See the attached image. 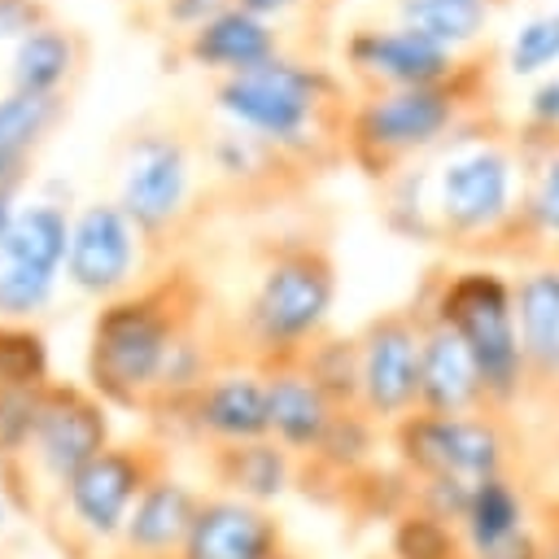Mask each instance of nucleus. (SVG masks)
<instances>
[{
  "label": "nucleus",
  "instance_id": "nucleus-1",
  "mask_svg": "<svg viewBox=\"0 0 559 559\" xmlns=\"http://www.w3.org/2000/svg\"><path fill=\"white\" fill-rule=\"evenodd\" d=\"M502 52L480 44L463 52L459 70L428 87L402 92H354L345 122V162L380 192L397 175L432 162L459 140L502 127Z\"/></svg>",
  "mask_w": 559,
  "mask_h": 559
},
{
  "label": "nucleus",
  "instance_id": "nucleus-2",
  "mask_svg": "<svg viewBox=\"0 0 559 559\" xmlns=\"http://www.w3.org/2000/svg\"><path fill=\"white\" fill-rule=\"evenodd\" d=\"M210 105L223 122L284 148L314 175L345 162V122L354 87L319 61L280 52L266 66L210 83Z\"/></svg>",
  "mask_w": 559,
  "mask_h": 559
},
{
  "label": "nucleus",
  "instance_id": "nucleus-3",
  "mask_svg": "<svg viewBox=\"0 0 559 559\" xmlns=\"http://www.w3.org/2000/svg\"><path fill=\"white\" fill-rule=\"evenodd\" d=\"M201 319L205 288L183 266L153 275L114 301H100L87 328V389L105 406L148 415L175 345Z\"/></svg>",
  "mask_w": 559,
  "mask_h": 559
},
{
  "label": "nucleus",
  "instance_id": "nucleus-4",
  "mask_svg": "<svg viewBox=\"0 0 559 559\" xmlns=\"http://www.w3.org/2000/svg\"><path fill=\"white\" fill-rule=\"evenodd\" d=\"M336 306V258L323 236L293 231L262 245L253 293L227 323L231 345L253 367L297 362L323 332Z\"/></svg>",
  "mask_w": 559,
  "mask_h": 559
},
{
  "label": "nucleus",
  "instance_id": "nucleus-5",
  "mask_svg": "<svg viewBox=\"0 0 559 559\" xmlns=\"http://www.w3.org/2000/svg\"><path fill=\"white\" fill-rule=\"evenodd\" d=\"M454 336L463 341L485 406L498 415H515L524 406V354H520V323H515V280L502 266L467 262V266H437L428 271L424 288L415 293Z\"/></svg>",
  "mask_w": 559,
  "mask_h": 559
},
{
  "label": "nucleus",
  "instance_id": "nucleus-6",
  "mask_svg": "<svg viewBox=\"0 0 559 559\" xmlns=\"http://www.w3.org/2000/svg\"><path fill=\"white\" fill-rule=\"evenodd\" d=\"M201 144L179 122H140L122 140L118 157V205L135 223L148 253H166L197 223L201 205Z\"/></svg>",
  "mask_w": 559,
  "mask_h": 559
},
{
  "label": "nucleus",
  "instance_id": "nucleus-7",
  "mask_svg": "<svg viewBox=\"0 0 559 559\" xmlns=\"http://www.w3.org/2000/svg\"><path fill=\"white\" fill-rule=\"evenodd\" d=\"M166 472L148 441H114L52 493V528L79 559H109L140 493Z\"/></svg>",
  "mask_w": 559,
  "mask_h": 559
},
{
  "label": "nucleus",
  "instance_id": "nucleus-8",
  "mask_svg": "<svg viewBox=\"0 0 559 559\" xmlns=\"http://www.w3.org/2000/svg\"><path fill=\"white\" fill-rule=\"evenodd\" d=\"M393 459L411 480H459L480 485L489 476L515 472L520 437L515 415L476 411V415H424L415 411L393 432Z\"/></svg>",
  "mask_w": 559,
  "mask_h": 559
},
{
  "label": "nucleus",
  "instance_id": "nucleus-9",
  "mask_svg": "<svg viewBox=\"0 0 559 559\" xmlns=\"http://www.w3.org/2000/svg\"><path fill=\"white\" fill-rule=\"evenodd\" d=\"M109 445H114L109 406L87 384L52 380L44 389V397H39L26 454L13 467H0V472L4 476H22L26 485L39 480V489L52 498L74 472H83Z\"/></svg>",
  "mask_w": 559,
  "mask_h": 559
},
{
  "label": "nucleus",
  "instance_id": "nucleus-10",
  "mask_svg": "<svg viewBox=\"0 0 559 559\" xmlns=\"http://www.w3.org/2000/svg\"><path fill=\"white\" fill-rule=\"evenodd\" d=\"M70 253V214L61 201L17 205L0 245V323H31L48 310Z\"/></svg>",
  "mask_w": 559,
  "mask_h": 559
},
{
  "label": "nucleus",
  "instance_id": "nucleus-11",
  "mask_svg": "<svg viewBox=\"0 0 559 559\" xmlns=\"http://www.w3.org/2000/svg\"><path fill=\"white\" fill-rule=\"evenodd\" d=\"M358 411L384 432L419 411V314L393 306L371 314L358 332Z\"/></svg>",
  "mask_w": 559,
  "mask_h": 559
},
{
  "label": "nucleus",
  "instance_id": "nucleus-12",
  "mask_svg": "<svg viewBox=\"0 0 559 559\" xmlns=\"http://www.w3.org/2000/svg\"><path fill=\"white\" fill-rule=\"evenodd\" d=\"M201 157L210 170V192L231 205H249V210H266L275 201L301 197L319 179L310 166H301L284 148L258 140L231 122H218L201 140Z\"/></svg>",
  "mask_w": 559,
  "mask_h": 559
},
{
  "label": "nucleus",
  "instance_id": "nucleus-13",
  "mask_svg": "<svg viewBox=\"0 0 559 559\" xmlns=\"http://www.w3.org/2000/svg\"><path fill=\"white\" fill-rule=\"evenodd\" d=\"M345 57V83L354 92H402V87H428L459 70L463 52H450L432 35L384 22V26H354L341 44Z\"/></svg>",
  "mask_w": 559,
  "mask_h": 559
},
{
  "label": "nucleus",
  "instance_id": "nucleus-14",
  "mask_svg": "<svg viewBox=\"0 0 559 559\" xmlns=\"http://www.w3.org/2000/svg\"><path fill=\"white\" fill-rule=\"evenodd\" d=\"M148 249L118 201H87L70 214L66 280L92 301H114L140 284Z\"/></svg>",
  "mask_w": 559,
  "mask_h": 559
},
{
  "label": "nucleus",
  "instance_id": "nucleus-15",
  "mask_svg": "<svg viewBox=\"0 0 559 559\" xmlns=\"http://www.w3.org/2000/svg\"><path fill=\"white\" fill-rule=\"evenodd\" d=\"M157 424L179 428V437L223 450V445H245L271 437V411H266V376L253 362H227L214 371L179 411L162 415Z\"/></svg>",
  "mask_w": 559,
  "mask_h": 559
},
{
  "label": "nucleus",
  "instance_id": "nucleus-16",
  "mask_svg": "<svg viewBox=\"0 0 559 559\" xmlns=\"http://www.w3.org/2000/svg\"><path fill=\"white\" fill-rule=\"evenodd\" d=\"M524 354V406L559 411V262L511 271Z\"/></svg>",
  "mask_w": 559,
  "mask_h": 559
},
{
  "label": "nucleus",
  "instance_id": "nucleus-17",
  "mask_svg": "<svg viewBox=\"0 0 559 559\" xmlns=\"http://www.w3.org/2000/svg\"><path fill=\"white\" fill-rule=\"evenodd\" d=\"M280 550H284V528L271 515V507L231 493H205L179 559H271Z\"/></svg>",
  "mask_w": 559,
  "mask_h": 559
},
{
  "label": "nucleus",
  "instance_id": "nucleus-18",
  "mask_svg": "<svg viewBox=\"0 0 559 559\" xmlns=\"http://www.w3.org/2000/svg\"><path fill=\"white\" fill-rule=\"evenodd\" d=\"M419 314V411L424 415H476L489 411L480 393V376L454 336L419 297L411 301Z\"/></svg>",
  "mask_w": 559,
  "mask_h": 559
},
{
  "label": "nucleus",
  "instance_id": "nucleus-19",
  "mask_svg": "<svg viewBox=\"0 0 559 559\" xmlns=\"http://www.w3.org/2000/svg\"><path fill=\"white\" fill-rule=\"evenodd\" d=\"M201 498L205 493L192 489L188 480H179L170 472H157L148 480V489L140 493V502H135V511H131V520H127L109 559H179Z\"/></svg>",
  "mask_w": 559,
  "mask_h": 559
},
{
  "label": "nucleus",
  "instance_id": "nucleus-20",
  "mask_svg": "<svg viewBox=\"0 0 559 559\" xmlns=\"http://www.w3.org/2000/svg\"><path fill=\"white\" fill-rule=\"evenodd\" d=\"M179 52L210 70L214 79H227V74H245L253 66H266L271 57L284 52V39L275 31L271 17L262 13H249L240 4H227L223 13H214L210 22H201L197 31H188L179 39Z\"/></svg>",
  "mask_w": 559,
  "mask_h": 559
},
{
  "label": "nucleus",
  "instance_id": "nucleus-21",
  "mask_svg": "<svg viewBox=\"0 0 559 559\" xmlns=\"http://www.w3.org/2000/svg\"><path fill=\"white\" fill-rule=\"evenodd\" d=\"M266 376V411H271V437L297 459H314V450L323 445L328 428L336 424V415L345 406H336L306 371L301 362H275L262 367Z\"/></svg>",
  "mask_w": 559,
  "mask_h": 559
},
{
  "label": "nucleus",
  "instance_id": "nucleus-22",
  "mask_svg": "<svg viewBox=\"0 0 559 559\" xmlns=\"http://www.w3.org/2000/svg\"><path fill=\"white\" fill-rule=\"evenodd\" d=\"M210 476H214L218 493L271 507L275 498H284L301 480V463L275 437H262V441L210 450Z\"/></svg>",
  "mask_w": 559,
  "mask_h": 559
},
{
  "label": "nucleus",
  "instance_id": "nucleus-23",
  "mask_svg": "<svg viewBox=\"0 0 559 559\" xmlns=\"http://www.w3.org/2000/svg\"><path fill=\"white\" fill-rule=\"evenodd\" d=\"M83 57H87V44H83L79 31L61 26V22H44L26 39L13 44V57H9V92L66 96V87L74 83Z\"/></svg>",
  "mask_w": 559,
  "mask_h": 559
},
{
  "label": "nucleus",
  "instance_id": "nucleus-24",
  "mask_svg": "<svg viewBox=\"0 0 559 559\" xmlns=\"http://www.w3.org/2000/svg\"><path fill=\"white\" fill-rule=\"evenodd\" d=\"M507 4L511 0H397V22L432 35L450 52H472Z\"/></svg>",
  "mask_w": 559,
  "mask_h": 559
},
{
  "label": "nucleus",
  "instance_id": "nucleus-25",
  "mask_svg": "<svg viewBox=\"0 0 559 559\" xmlns=\"http://www.w3.org/2000/svg\"><path fill=\"white\" fill-rule=\"evenodd\" d=\"M66 118V96H26L4 92L0 96V153L31 166L35 148L52 135V127Z\"/></svg>",
  "mask_w": 559,
  "mask_h": 559
},
{
  "label": "nucleus",
  "instance_id": "nucleus-26",
  "mask_svg": "<svg viewBox=\"0 0 559 559\" xmlns=\"http://www.w3.org/2000/svg\"><path fill=\"white\" fill-rule=\"evenodd\" d=\"M48 384H52V362L44 332L35 323H0V402Z\"/></svg>",
  "mask_w": 559,
  "mask_h": 559
},
{
  "label": "nucleus",
  "instance_id": "nucleus-27",
  "mask_svg": "<svg viewBox=\"0 0 559 559\" xmlns=\"http://www.w3.org/2000/svg\"><path fill=\"white\" fill-rule=\"evenodd\" d=\"M297 362L336 406H358V341H354V332L349 336L323 332Z\"/></svg>",
  "mask_w": 559,
  "mask_h": 559
},
{
  "label": "nucleus",
  "instance_id": "nucleus-28",
  "mask_svg": "<svg viewBox=\"0 0 559 559\" xmlns=\"http://www.w3.org/2000/svg\"><path fill=\"white\" fill-rule=\"evenodd\" d=\"M389 559H467V546L459 524L411 507L389 524Z\"/></svg>",
  "mask_w": 559,
  "mask_h": 559
},
{
  "label": "nucleus",
  "instance_id": "nucleus-29",
  "mask_svg": "<svg viewBox=\"0 0 559 559\" xmlns=\"http://www.w3.org/2000/svg\"><path fill=\"white\" fill-rule=\"evenodd\" d=\"M555 61H559V9L528 17V22L515 31V39H511V48H507V57H502V66H507L511 74H542V70L555 66Z\"/></svg>",
  "mask_w": 559,
  "mask_h": 559
},
{
  "label": "nucleus",
  "instance_id": "nucleus-30",
  "mask_svg": "<svg viewBox=\"0 0 559 559\" xmlns=\"http://www.w3.org/2000/svg\"><path fill=\"white\" fill-rule=\"evenodd\" d=\"M515 127L528 131V135H550V140H559V79H555V74L533 87V96H528V105H524V114H520Z\"/></svg>",
  "mask_w": 559,
  "mask_h": 559
},
{
  "label": "nucleus",
  "instance_id": "nucleus-31",
  "mask_svg": "<svg viewBox=\"0 0 559 559\" xmlns=\"http://www.w3.org/2000/svg\"><path fill=\"white\" fill-rule=\"evenodd\" d=\"M44 22H52V9L44 0H0V39L17 44Z\"/></svg>",
  "mask_w": 559,
  "mask_h": 559
},
{
  "label": "nucleus",
  "instance_id": "nucleus-32",
  "mask_svg": "<svg viewBox=\"0 0 559 559\" xmlns=\"http://www.w3.org/2000/svg\"><path fill=\"white\" fill-rule=\"evenodd\" d=\"M227 4H236V0H162V17H166V26H175L179 39H183L188 31H197L201 22H210L214 13H223Z\"/></svg>",
  "mask_w": 559,
  "mask_h": 559
},
{
  "label": "nucleus",
  "instance_id": "nucleus-33",
  "mask_svg": "<svg viewBox=\"0 0 559 559\" xmlns=\"http://www.w3.org/2000/svg\"><path fill=\"white\" fill-rule=\"evenodd\" d=\"M240 9H249V13H262V17H284V13H293V9H301V4H310V0H236Z\"/></svg>",
  "mask_w": 559,
  "mask_h": 559
},
{
  "label": "nucleus",
  "instance_id": "nucleus-34",
  "mask_svg": "<svg viewBox=\"0 0 559 559\" xmlns=\"http://www.w3.org/2000/svg\"><path fill=\"white\" fill-rule=\"evenodd\" d=\"M17 192L22 188H0V245H4V231H9V223L17 214Z\"/></svg>",
  "mask_w": 559,
  "mask_h": 559
},
{
  "label": "nucleus",
  "instance_id": "nucleus-35",
  "mask_svg": "<svg viewBox=\"0 0 559 559\" xmlns=\"http://www.w3.org/2000/svg\"><path fill=\"white\" fill-rule=\"evenodd\" d=\"M4 528H9V502L0 498V533H4Z\"/></svg>",
  "mask_w": 559,
  "mask_h": 559
},
{
  "label": "nucleus",
  "instance_id": "nucleus-36",
  "mask_svg": "<svg viewBox=\"0 0 559 559\" xmlns=\"http://www.w3.org/2000/svg\"><path fill=\"white\" fill-rule=\"evenodd\" d=\"M271 559H301V555H297V550H288V546H284V550H280V555H271Z\"/></svg>",
  "mask_w": 559,
  "mask_h": 559
}]
</instances>
